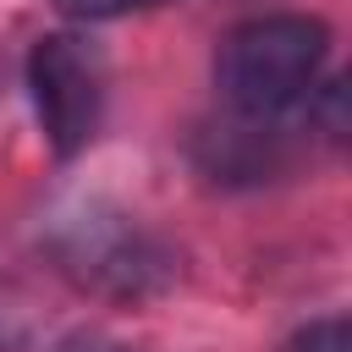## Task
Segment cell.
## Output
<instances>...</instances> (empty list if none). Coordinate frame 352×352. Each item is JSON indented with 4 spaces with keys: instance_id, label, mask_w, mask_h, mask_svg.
<instances>
[{
    "instance_id": "cell-1",
    "label": "cell",
    "mask_w": 352,
    "mask_h": 352,
    "mask_svg": "<svg viewBox=\"0 0 352 352\" xmlns=\"http://www.w3.org/2000/svg\"><path fill=\"white\" fill-rule=\"evenodd\" d=\"M319 60H324V28L314 16H258L220 44L214 77L231 110L264 121L308 94Z\"/></svg>"
},
{
    "instance_id": "cell-2",
    "label": "cell",
    "mask_w": 352,
    "mask_h": 352,
    "mask_svg": "<svg viewBox=\"0 0 352 352\" xmlns=\"http://www.w3.org/2000/svg\"><path fill=\"white\" fill-rule=\"evenodd\" d=\"M28 82H33V104H38V121H44V138L55 143V154H77L94 138L99 104H104L99 55L72 33H50V38H38V50L28 60Z\"/></svg>"
},
{
    "instance_id": "cell-3",
    "label": "cell",
    "mask_w": 352,
    "mask_h": 352,
    "mask_svg": "<svg viewBox=\"0 0 352 352\" xmlns=\"http://www.w3.org/2000/svg\"><path fill=\"white\" fill-rule=\"evenodd\" d=\"M292 352H352L346 319H319V324H308V330L292 341Z\"/></svg>"
},
{
    "instance_id": "cell-4",
    "label": "cell",
    "mask_w": 352,
    "mask_h": 352,
    "mask_svg": "<svg viewBox=\"0 0 352 352\" xmlns=\"http://www.w3.org/2000/svg\"><path fill=\"white\" fill-rule=\"evenodd\" d=\"M66 16H82V22H94V16H121V11H143V6H160V0H55Z\"/></svg>"
},
{
    "instance_id": "cell-5",
    "label": "cell",
    "mask_w": 352,
    "mask_h": 352,
    "mask_svg": "<svg viewBox=\"0 0 352 352\" xmlns=\"http://www.w3.org/2000/svg\"><path fill=\"white\" fill-rule=\"evenodd\" d=\"M0 352H6V336H0Z\"/></svg>"
}]
</instances>
